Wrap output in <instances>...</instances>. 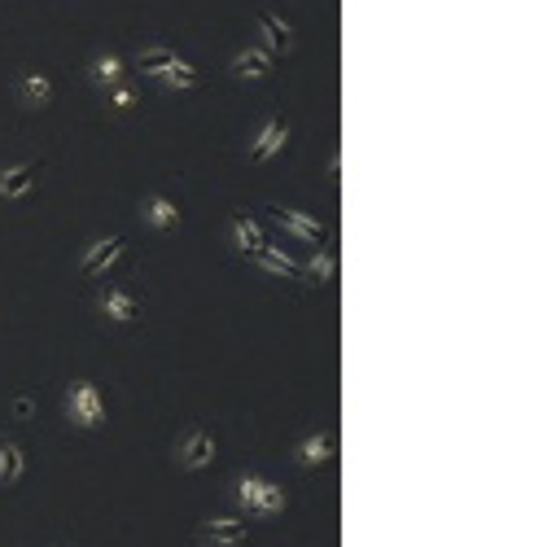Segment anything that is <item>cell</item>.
<instances>
[{
  "label": "cell",
  "mask_w": 556,
  "mask_h": 547,
  "mask_svg": "<svg viewBox=\"0 0 556 547\" xmlns=\"http://www.w3.org/2000/svg\"><path fill=\"white\" fill-rule=\"evenodd\" d=\"M40 176H45V162H40V158H18V162L0 167V198L4 201L27 198V193L40 184Z\"/></svg>",
  "instance_id": "cell-9"
},
{
  "label": "cell",
  "mask_w": 556,
  "mask_h": 547,
  "mask_svg": "<svg viewBox=\"0 0 556 547\" xmlns=\"http://www.w3.org/2000/svg\"><path fill=\"white\" fill-rule=\"evenodd\" d=\"M22 478H27V451H22V443L0 438V486L9 491V486H18Z\"/></svg>",
  "instance_id": "cell-20"
},
{
  "label": "cell",
  "mask_w": 556,
  "mask_h": 547,
  "mask_svg": "<svg viewBox=\"0 0 556 547\" xmlns=\"http://www.w3.org/2000/svg\"><path fill=\"white\" fill-rule=\"evenodd\" d=\"M254 31L263 36L258 45L272 53V57H276V53H290V49H294V22H290L285 13H276L272 4H263V9L254 13Z\"/></svg>",
  "instance_id": "cell-10"
},
{
  "label": "cell",
  "mask_w": 556,
  "mask_h": 547,
  "mask_svg": "<svg viewBox=\"0 0 556 547\" xmlns=\"http://www.w3.org/2000/svg\"><path fill=\"white\" fill-rule=\"evenodd\" d=\"M298 276L311 281V285H329L338 276V254L329 246H315L307 258H298Z\"/></svg>",
  "instance_id": "cell-18"
},
{
  "label": "cell",
  "mask_w": 556,
  "mask_h": 547,
  "mask_svg": "<svg viewBox=\"0 0 556 547\" xmlns=\"http://www.w3.org/2000/svg\"><path fill=\"white\" fill-rule=\"evenodd\" d=\"M285 145H290V123H285V118H276V114H267V118H263V123L250 132V141H246V162L263 167V162L281 158Z\"/></svg>",
  "instance_id": "cell-4"
},
{
  "label": "cell",
  "mask_w": 556,
  "mask_h": 547,
  "mask_svg": "<svg viewBox=\"0 0 556 547\" xmlns=\"http://www.w3.org/2000/svg\"><path fill=\"white\" fill-rule=\"evenodd\" d=\"M153 84H162L167 93H193V88H202V70H198L193 61H184V57H180V61H176V66H167Z\"/></svg>",
  "instance_id": "cell-21"
},
{
  "label": "cell",
  "mask_w": 556,
  "mask_h": 547,
  "mask_svg": "<svg viewBox=\"0 0 556 547\" xmlns=\"http://www.w3.org/2000/svg\"><path fill=\"white\" fill-rule=\"evenodd\" d=\"M263 241H267V233H263V224L254 219L250 210H233V215H228V246L237 249L241 258H250Z\"/></svg>",
  "instance_id": "cell-16"
},
{
  "label": "cell",
  "mask_w": 556,
  "mask_h": 547,
  "mask_svg": "<svg viewBox=\"0 0 556 547\" xmlns=\"http://www.w3.org/2000/svg\"><path fill=\"white\" fill-rule=\"evenodd\" d=\"M338 176H342V150L329 153V180H338Z\"/></svg>",
  "instance_id": "cell-23"
},
{
  "label": "cell",
  "mask_w": 556,
  "mask_h": 547,
  "mask_svg": "<svg viewBox=\"0 0 556 547\" xmlns=\"http://www.w3.org/2000/svg\"><path fill=\"white\" fill-rule=\"evenodd\" d=\"M66 420L75 425V429H84V434H93V429H102L105 416H110V403H105L102 386L97 381H88V377H75L70 386H66Z\"/></svg>",
  "instance_id": "cell-2"
},
{
  "label": "cell",
  "mask_w": 556,
  "mask_h": 547,
  "mask_svg": "<svg viewBox=\"0 0 556 547\" xmlns=\"http://www.w3.org/2000/svg\"><path fill=\"white\" fill-rule=\"evenodd\" d=\"M127 79V61L119 57V53H97L93 61H88V84L93 88H114V84H123Z\"/></svg>",
  "instance_id": "cell-19"
},
{
  "label": "cell",
  "mask_w": 556,
  "mask_h": 547,
  "mask_svg": "<svg viewBox=\"0 0 556 547\" xmlns=\"http://www.w3.org/2000/svg\"><path fill=\"white\" fill-rule=\"evenodd\" d=\"M267 210V219L290 237V241H298V246H320L324 237H329V228H324V219H315V215H307V210H294V206H263Z\"/></svg>",
  "instance_id": "cell-3"
},
{
  "label": "cell",
  "mask_w": 556,
  "mask_h": 547,
  "mask_svg": "<svg viewBox=\"0 0 556 547\" xmlns=\"http://www.w3.org/2000/svg\"><path fill=\"white\" fill-rule=\"evenodd\" d=\"M123 246H127V241H123L119 233H114V237H93L88 246L79 249V258H75V272H79L84 281H102L105 272H110L119 258H123Z\"/></svg>",
  "instance_id": "cell-5"
},
{
  "label": "cell",
  "mask_w": 556,
  "mask_h": 547,
  "mask_svg": "<svg viewBox=\"0 0 556 547\" xmlns=\"http://www.w3.org/2000/svg\"><path fill=\"white\" fill-rule=\"evenodd\" d=\"M105 105L114 110V114H132L136 105H141V88L136 84H114V88H105Z\"/></svg>",
  "instance_id": "cell-22"
},
{
  "label": "cell",
  "mask_w": 556,
  "mask_h": 547,
  "mask_svg": "<svg viewBox=\"0 0 556 547\" xmlns=\"http://www.w3.org/2000/svg\"><path fill=\"white\" fill-rule=\"evenodd\" d=\"M272 70H276V57L263 49V45H241V49L228 57V75L241 79V84H263Z\"/></svg>",
  "instance_id": "cell-11"
},
{
  "label": "cell",
  "mask_w": 556,
  "mask_h": 547,
  "mask_svg": "<svg viewBox=\"0 0 556 547\" xmlns=\"http://www.w3.org/2000/svg\"><path fill=\"white\" fill-rule=\"evenodd\" d=\"M53 79L49 70H36V66H27V70H18V79H13V97L22 110H49L53 105Z\"/></svg>",
  "instance_id": "cell-12"
},
{
  "label": "cell",
  "mask_w": 556,
  "mask_h": 547,
  "mask_svg": "<svg viewBox=\"0 0 556 547\" xmlns=\"http://www.w3.org/2000/svg\"><path fill=\"white\" fill-rule=\"evenodd\" d=\"M233 508L246 517V521H272V517H281L285 508H290V491L281 486V482H272V478H263V473H241L237 482H233Z\"/></svg>",
  "instance_id": "cell-1"
},
{
  "label": "cell",
  "mask_w": 556,
  "mask_h": 547,
  "mask_svg": "<svg viewBox=\"0 0 556 547\" xmlns=\"http://www.w3.org/2000/svg\"><path fill=\"white\" fill-rule=\"evenodd\" d=\"M176 61H180V53L171 49L167 40H153V45H141V49H136V57H132V66H136V70H141L145 79H158V75H162L167 66H176Z\"/></svg>",
  "instance_id": "cell-17"
},
{
  "label": "cell",
  "mask_w": 556,
  "mask_h": 547,
  "mask_svg": "<svg viewBox=\"0 0 556 547\" xmlns=\"http://www.w3.org/2000/svg\"><path fill=\"white\" fill-rule=\"evenodd\" d=\"M176 464L184 469V473H202L215 464V434L206 429V425H189L184 434H180V443H176Z\"/></svg>",
  "instance_id": "cell-6"
},
{
  "label": "cell",
  "mask_w": 556,
  "mask_h": 547,
  "mask_svg": "<svg viewBox=\"0 0 556 547\" xmlns=\"http://www.w3.org/2000/svg\"><path fill=\"white\" fill-rule=\"evenodd\" d=\"M97 311H102L110 324L127 329V324L141 320V294L127 290V285H102V290H97Z\"/></svg>",
  "instance_id": "cell-7"
},
{
  "label": "cell",
  "mask_w": 556,
  "mask_h": 547,
  "mask_svg": "<svg viewBox=\"0 0 556 547\" xmlns=\"http://www.w3.org/2000/svg\"><path fill=\"white\" fill-rule=\"evenodd\" d=\"M141 224L153 228V233H176L184 224V210H180V201L167 198V193H145L141 198Z\"/></svg>",
  "instance_id": "cell-14"
},
{
  "label": "cell",
  "mask_w": 556,
  "mask_h": 547,
  "mask_svg": "<svg viewBox=\"0 0 556 547\" xmlns=\"http://www.w3.org/2000/svg\"><path fill=\"white\" fill-rule=\"evenodd\" d=\"M254 272H263V276H276V281H285V276H298V258L290 254L285 246H276V241H263V246L254 249L250 258Z\"/></svg>",
  "instance_id": "cell-15"
},
{
  "label": "cell",
  "mask_w": 556,
  "mask_h": 547,
  "mask_svg": "<svg viewBox=\"0 0 556 547\" xmlns=\"http://www.w3.org/2000/svg\"><path fill=\"white\" fill-rule=\"evenodd\" d=\"M193 539L202 547H241L250 539V521L246 517H206L198 521Z\"/></svg>",
  "instance_id": "cell-8"
},
{
  "label": "cell",
  "mask_w": 556,
  "mask_h": 547,
  "mask_svg": "<svg viewBox=\"0 0 556 547\" xmlns=\"http://www.w3.org/2000/svg\"><path fill=\"white\" fill-rule=\"evenodd\" d=\"M333 460H338V434L333 429H315V434L294 443V464L298 469H324Z\"/></svg>",
  "instance_id": "cell-13"
}]
</instances>
